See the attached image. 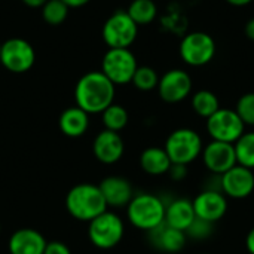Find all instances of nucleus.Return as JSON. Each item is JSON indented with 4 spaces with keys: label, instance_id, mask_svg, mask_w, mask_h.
Returning <instances> with one entry per match:
<instances>
[{
    "label": "nucleus",
    "instance_id": "f257e3e1",
    "mask_svg": "<svg viewBox=\"0 0 254 254\" xmlns=\"http://www.w3.org/2000/svg\"><path fill=\"white\" fill-rule=\"evenodd\" d=\"M115 91L116 86L101 71H89L76 83V106L88 115L103 113L110 104H113Z\"/></svg>",
    "mask_w": 254,
    "mask_h": 254
},
{
    "label": "nucleus",
    "instance_id": "f03ea898",
    "mask_svg": "<svg viewBox=\"0 0 254 254\" xmlns=\"http://www.w3.org/2000/svg\"><path fill=\"white\" fill-rule=\"evenodd\" d=\"M67 213L79 222H91L107 210L100 188L92 183H79L65 195Z\"/></svg>",
    "mask_w": 254,
    "mask_h": 254
},
{
    "label": "nucleus",
    "instance_id": "7ed1b4c3",
    "mask_svg": "<svg viewBox=\"0 0 254 254\" xmlns=\"http://www.w3.org/2000/svg\"><path fill=\"white\" fill-rule=\"evenodd\" d=\"M127 208L129 223L144 232H150L165 222V201L155 193H135Z\"/></svg>",
    "mask_w": 254,
    "mask_h": 254
},
{
    "label": "nucleus",
    "instance_id": "20e7f679",
    "mask_svg": "<svg viewBox=\"0 0 254 254\" xmlns=\"http://www.w3.org/2000/svg\"><path fill=\"white\" fill-rule=\"evenodd\" d=\"M171 164L189 165L195 162L204 149V141L192 128H177L165 140L164 146Z\"/></svg>",
    "mask_w": 254,
    "mask_h": 254
},
{
    "label": "nucleus",
    "instance_id": "39448f33",
    "mask_svg": "<svg viewBox=\"0 0 254 254\" xmlns=\"http://www.w3.org/2000/svg\"><path fill=\"white\" fill-rule=\"evenodd\" d=\"M125 235L124 220L113 211L106 210L88 223V238L100 250H112L121 244Z\"/></svg>",
    "mask_w": 254,
    "mask_h": 254
},
{
    "label": "nucleus",
    "instance_id": "423d86ee",
    "mask_svg": "<svg viewBox=\"0 0 254 254\" xmlns=\"http://www.w3.org/2000/svg\"><path fill=\"white\" fill-rule=\"evenodd\" d=\"M216 40L205 31H192L186 34L179 46L180 58L190 67H204L216 57Z\"/></svg>",
    "mask_w": 254,
    "mask_h": 254
},
{
    "label": "nucleus",
    "instance_id": "0eeeda50",
    "mask_svg": "<svg viewBox=\"0 0 254 254\" xmlns=\"http://www.w3.org/2000/svg\"><path fill=\"white\" fill-rule=\"evenodd\" d=\"M138 64L129 48H109L101 61V73L116 86L131 83Z\"/></svg>",
    "mask_w": 254,
    "mask_h": 254
},
{
    "label": "nucleus",
    "instance_id": "6e6552de",
    "mask_svg": "<svg viewBox=\"0 0 254 254\" xmlns=\"http://www.w3.org/2000/svg\"><path fill=\"white\" fill-rule=\"evenodd\" d=\"M138 25L127 10L113 12L103 25V40L109 48H129L137 39Z\"/></svg>",
    "mask_w": 254,
    "mask_h": 254
},
{
    "label": "nucleus",
    "instance_id": "1a4fd4ad",
    "mask_svg": "<svg viewBox=\"0 0 254 254\" xmlns=\"http://www.w3.org/2000/svg\"><path fill=\"white\" fill-rule=\"evenodd\" d=\"M207 132L211 140L234 144L246 132V125L235 110L220 107L207 119Z\"/></svg>",
    "mask_w": 254,
    "mask_h": 254
},
{
    "label": "nucleus",
    "instance_id": "9d476101",
    "mask_svg": "<svg viewBox=\"0 0 254 254\" xmlns=\"http://www.w3.org/2000/svg\"><path fill=\"white\" fill-rule=\"evenodd\" d=\"M34 61L36 52L27 40L13 37L1 43L0 63L6 70L12 73H25L33 67Z\"/></svg>",
    "mask_w": 254,
    "mask_h": 254
},
{
    "label": "nucleus",
    "instance_id": "9b49d317",
    "mask_svg": "<svg viewBox=\"0 0 254 254\" xmlns=\"http://www.w3.org/2000/svg\"><path fill=\"white\" fill-rule=\"evenodd\" d=\"M192 77L182 68H171L159 77L158 94L162 101L177 104L192 94Z\"/></svg>",
    "mask_w": 254,
    "mask_h": 254
},
{
    "label": "nucleus",
    "instance_id": "f8f14e48",
    "mask_svg": "<svg viewBox=\"0 0 254 254\" xmlns=\"http://www.w3.org/2000/svg\"><path fill=\"white\" fill-rule=\"evenodd\" d=\"M220 190L231 199L249 198L254 192V171L237 164L220 176Z\"/></svg>",
    "mask_w": 254,
    "mask_h": 254
},
{
    "label": "nucleus",
    "instance_id": "ddd939ff",
    "mask_svg": "<svg viewBox=\"0 0 254 254\" xmlns=\"http://www.w3.org/2000/svg\"><path fill=\"white\" fill-rule=\"evenodd\" d=\"M201 159L204 167L214 176H222L237 165L234 144L211 140L204 146Z\"/></svg>",
    "mask_w": 254,
    "mask_h": 254
},
{
    "label": "nucleus",
    "instance_id": "4468645a",
    "mask_svg": "<svg viewBox=\"0 0 254 254\" xmlns=\"http://www.w3.org/2000/svg\"><path fill=\"white\" fill-rule=\"evenodd\" d=\"M195 216L201 220L216 225L220 222L228 211V198L214 189H204L192 201Z\"/></svg>",
    "mask_w": 254,
    "mask_h": 254
},
{
    "label": "nucleus",
    "instance_id": "2eb2a0df",
    "mask_svg": "<svg viewBox=\"0 0 254 254\" xmlns=\"http://www.w3.org/2000/svg\"><path fill=\"white\" fill-rule=\"evenodd\" d=\"M92 152L97 161L104 165H113L119 162L125 153V143L119 132L103 129L97 134L92 143Z\"/></svg>",
    "mask_w": 254,
    "mask_h": 254
},
{
    "label": "nucleus",
    "instance_id": "dca6fc26",
    "mask_svg": "<svg viewBox=\"0 0 254 254\" xmlns=\"http://www.w3.org/2000/svg\"><path fill=\"white\" fill-rule=\"evenodd\" d=\"M98 188L107 204V208H124L135 195L131 182L121 176H109L103 179Z\"/></svg>",
    "mask_w": 254,
    "mask_h": 254
},
{
    "label": "nucleus",
    "instance_id": "f3484780",
    "mask_svg": "<svg viewBox=\"0 0 254 254\" xmlns=\"http://www.w3.org/2000/svg\"><path fill=\"white\" fill-rule=\"evenodd\" d=\"M46 244L48 241L39 231L22 228L10 235L7 250L9 254H43Z\"/></svg>",
    "mask_w": 254,
    "mask_h": 254
},
{
    "label": "nucleus",
    "instance_id": "a211bd4d",
    "mask_svg": "<svg viewBox=\"0 0 254 254\" xmlns=\"http://www.w3.org/2000/svg\"><path fill=\"white\" fill-rule=\"evenodd\" d=\"M152 246L164 253H180L188 243V237L183 231L168 226L165 222L156 229L147 232Z\"/></svg>",
    "mask_w": 254,
    "mask_h": 254
},
{
    "label": "nucleus",
    "instance_id": "6ab92c4d",
    "mask_svg": "<svg viewBox=\"0 0 254 254\" xmlns=\"http://www.w3.org/2000/svg\"><path fill=\"white\" fill-rule=\"evenodd\" d=\"M196 219L193 204L188 198H174L165 202V223L174 229L186 232Z\"/></svg>",
    "mask_w": 254,
    "mask_h": 254
},
{
    "label": "nucleus",
    "instance_id": "aec40b11",
    "mask_svg": "<svg viewBox=\"0 0 254 254\" xmlns=\"http://www.w3.org/2000/svg\"><path fill=\"white\" fill-rule=\"evenodd\" d=\"M58 127L65 137L79 138L89 128V115L77 106L68 107L60 115Z\"/></svg>",
    "mask_w": 254,
    "mask_h": 254
},
{
    "label": "nucleus",
    "instance_id": "412c9836",
    "mask_svg": "<svg viewBox=\"0 0 254 254\" xmlns=\"http://www.w3.org/2000/svg\"><path fill=\"white\" fill-rule=\"evenodd\" d=\"M140 167L149 176H164L168 174L171 167V159L168 158L164 147L152 146L141 152L140 155Z\"/></svg>",
    "mask_w": 254,
    "mask_h": 254
},
{
    "label": "nucleus",
    "instance_id": "4be33fe9",
    "mask_svg": "<svg viewBox=\"0 0 254 254\" xmlns=\"http://www.w3.org/2000/svg\"><path fill=\"white\" fill-rule=\"evenodd\" d=\"M190 106H192V110L198 116L208 119L210 116H213L220 109V100L213 91L199 89L192 95Z\"/></svg>",
    "mask_w": 254,
    "mask_h": 254
},
{
    "label": "nucleus",
    "instance_id": "5701e85b",
    "mask_svg": "<svg viewBox=\"0 0 254 254\" xmlns=\"http://www.w3.org/2000/svg\"><path fill=\"white\" fill-rule=\"evenodd\" d=\"M127 12L137 25H147L155 21L158 7L153 0H132Z\"/></svg>",
    "mask_w": 254,
    "mask_h": 254
},
{
    "label": "nucleus",
    "instance_id": "b1692460",
    "mask_svg": "<svg viewBox=\"0 0 254 254\" xmlns=\"http://www.w3.org/2000/svg\"><path fill=\"white\" fill-rule=\"evenodd\" d=\"M237 164L254 171V131H246L235 143Z\"/></svg>",
    "mask_w": 254,
    "mask_h": 254
},
{
    "label": "nucleus",
    "instance_id": "393cba45",
    "mask_svg": "<svg viewBox=\"0 0 254 254\" xmlns=\"http://www.w3.org/2000/svg\"><path fill=\"white\" fill-rule=\"evenodd\" d=\"M101 121H103L104 129L121 132L128 125L129 116H128V112L124 106L113 103L101 113Z\"/></svg>",
    "mask_w": 254,
    "mask_h": 254
},
{
    "label": "nucleus",
    "instance_id": "a878e982",
    "mask_svg": "<svg viewBox=\"0 0 254 254\" xmlns=\"http://www.w3.org/2000/svg\"><path fill=\"white\" fill-rule=\"evenodd\" d=\"M68 9L63 0H48L42 6V18L49 25H60L65 21Z\"/></svg>",
    "mask_w": 254,
    "mask_h": 254
},
{
    "label": "nucleus",
    "instance_id": "bb28decb",
    "mask_svg": "<svg viewBox=\"0 0 254 254\" xmlns=\"http://www.w3.org/2000/svg\"><path fill=\"white\" fill-rule=\"evenodd\" d=\"M131 83L140 91H144V92L153 91L155 88H158L159 76L155 68H152L149 65H138L132 76Z\"/></svg>",
    "mask_w": 254,
    "mask_h": 254
},
{
    "label": "nucleus",
    "instance_id": "cd10ccee",
    "mask_svg": "<svg viewBox=\"0 0 254 254\" xmlns=\"http://www.w3.org/2000/svg\"><path fill=\"white\" fill-rule=\"evenodd\" d=\"M235 112L246 127H254V92H247L240 97Z\"/></svg>",
    "mask_w": 254,
    "mask_h": 254
},
{
    "label": "nucleus",
    "instance_id": "c85d7f7f",
    "mask_svg": "<svg viewBox=\"0 0 254 254\" xmlns=\"http://www.w3.org/2000/svg\"><path fill=\"white\" fill-rule=\"evenodd\" d=\"M186 237L195 241H204L208 240L213 234H214V225L201 219H195L192 222V225L186 229Z\"/></svg>",
    "mask_w": 254,
    "mask_h": 254
},
{
    "label": "nucleus",
    "instance_id": "c756f323",
    "mask_svg": "<svg viewBox=\"0 0 254 254\" xmlns=\"http://www.w3.org/2000/svg\"><path fill=\"white\" fill-rule=\"evenodd\" d=\"M43 254H71V250L63 241H49L45 247Z\"/></svg>",
    "mask_w": 254,
    "mask_h": 254
},
{
    "label": "nucleus",
    "instance_id": "7c9ffc66",
    "mask_svg": "<svg viewBox=\"0 0 254 254\" xmlns=\"http://www.w3.org/2000/svg\"><path fill=\"white\" fill-rule=\"evenodd\" d=\"M168 176L171 180L174 182H183L188 177V165H182V164H171Z\"/></svg>",
    "mask_w": 254,
    "mask_h": 254
},
{
    "label": "nucleus",
    "instance_id": "2f4dec72",
    "mask_svg": "<svg viewBox=\"0 0 254 254\" xmlns=\"http://www.w3.org/2000/svg\"><path fill=\"white\" fill-rule=\"evenodd\" d=\"M246 249L250 254H254V228H252L246 237Z\"/></svg>",
    "mask_w": 254,
    "mask_h": 254
},
{
    "label": "nucleus",
    "instance_id": "473e14b6",
    "mask_svg": "<svg viewBox=\"0 0 254 254\" xmlns=\"http://www.w3.org/2000/svg\"><path fill=\"white\" fill-rule=\"evenodd\" d=\"M244 31H246V36H247L250 40H253L254 42V18L247 21V24H246V27H244Z\"/></svg>",
    "mask_w": 254,
    "mask_h": 254
},
{
    "label": "nucleus",
    "instance_id": "72a5a7b5",
    "mask_svg": "<svg viewBox=\"0 0 254 254\" xmlns=\"http://www.w3.org/2000/svg\"><path fill=\"white\" fill-rule=\"evenodd\" d=\"M68 7H80V6H83V4H86L88 1H91V0H63Z\"/></svg>",
    "mask_w": 254,
    "mask_h": 254
},
{
    "label": "nucleus",
    "instance_id": "f704fd0d",
    "mask_svg": "<svg viewBox=\"0 0 254 254\" xmlns=\"http://www.w3.org/2000/svg\"><path fill=\"white\" fill-rule=\"evenodd\" d=\"M48 0H22V3H25L30 7H42Z\"/></svg>",
    "mask_w": 254,
    "mask_h": 254
},
{
    "label": "nucleus",
    "instance_id": "c9c22d12",
    "mask_svg": "<svg viewBox=\"0 0 254 254\" xmlns=\"http://www.w3.org/2000/svg\"><path fill=\"white\" fill-rule=\"evenodd\" d=\"M229 4H232V6H237V7H243V6H247V4H250L252 1L254 0H226Z\"/></svg>",
    "mask_w": 254,
    "mask_h": 254
},
{
    "label": "nucleus",
    "instance_id": "e433bc0d",
    "mask_svg": "<svg viewBox=\"0 0 254 254\" xmlns=\"http://www.w3.org/2000/svg\"><path fill=\"white\" fill-rule=\"evenodd\" d=\"M199 254H211V253H199Z\"/></svg>",
    "mask_w": 254,
    "mask_h": 254
},
{
    "label": "nucleus",
    "instance_id": "4c0bfd02",
    "mask_svg": "<svg viewBox=\"0 0 254 254\" xmlns=\"http://www.w3.org/2000/svg\"><path fill=\"white\" fill-rule=\"evenodd\" d=\"M0 51H1V45H0Z\"/></svg>",
    "mask_w": 254,
    "mask_h": 254
}]
</instances>
